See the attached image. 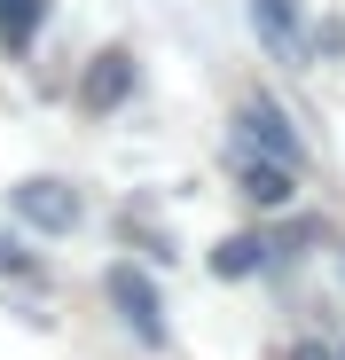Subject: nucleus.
I'll list each match as a JSON object with an SVG mask.
<instances>
[{"label":"nucleus","instance_id":"nucleus-7","mask_svg":"<svg viewBox=\"0 0 345 360\" xmlns=\"http://www.w3.org/2000/svg\"><path fill=\"white\" fill-rule=\"evenodd\" d=\"M251 266H267V243H259V235H227V243L212 251V274H227V282L251 274Z\"/></svg>","mask_w":345,"mask_h":360},{"label":"nucleus","instance_id":"nucleus-4","mask_svg":"<svg viewBox=\"0 0 345 360\" xmlns=\"http://www.w3.org/2000/svg\"><path fill=\"white\" fill-rule=\"evenodd\" d=\"M236 126H244V141H259L275 165H299V134L282 126V110H275V102H244V117H236Z\"/></svg>","mask_w":345,"mask_h":360},{"label":"nucleus","instance_id":"nucleus-3","mask_svg":"<svg viewBox=\"0 0 345 360\" xmlns=\"http://www.w3.org/2000/svg\"><path fill=\"white\" fill-rule=\"evenodd\" d=\"M126 86H134V55H126V47H102L94 63H87L79 102H87V110H118V102H126Z\"/></svg>","mask_w":345,"mask_h":360},{"label":"nucleus","instance_id":"nucleus-10","mask_svg":"<svg viewBox=\"0 0 345 360\" xmlns=\"http://www.w3.org/2000/svg\"><path fill=\"white\" fill-rule=\"evenodd\" d=\"M299 360H322V352H299Z\"/></svg>","mask_w":345,"mask_h":360},{"label":"nucleus","instance_id":"nucleus-8","mask_svg":"<svg viewBox=\"0 0 345 360\" xmlns=\"http://www.w3.org/2000/svg\"><path fill=\"white\" fill-rule=\"evenodd\" d=\"M32 32H39V0H0V39L32 47Z\"/></svg>","mask_w":345,"mask_h":360},{"label":"nucleus","instance_id":"nucleus-2","mask_svg":"<svg viewBox=\"0 0 345 360\" xmlns=\"http://www.w3.org/2000/svg\"><path fill=\"white\" fill-rule=\"evenodd\" d=\"M8 204H16L39 235H71V227H79V196L63 188V180H47V172H39V180H16Z\"/></svg>","mask_w":345,"mask_h":360},{"label":"nucleus","instance_id":"nucleus-5","mask_svg":"<svg viewBox=\"0 0 345 360\" xmlns=\"http://www.w3.org/2000/svg\"><path fill=\"white\" fill-rule=\"evenodd\" d=\"M299 8H306V0H251V24L282 47V55H299L306 47V24H299Z\"/></svg>","mask_w":345,"mask_h":360},{"label":"nucleus","instance_id":"nucleus-9","mask_svg":"<svg viewBox=\"0 0 345 360\" xmlns=\"http://www.w3.org/2000/svg\"><path fill=\"white\" fill-rule=\"evenodd\" d=\"M0 274H32V251H16L8 235H0Z\"/></svg>","mask_w":345,"mask_h":360},{"label":"nucleus","instance_id":"nucleus-1","mask_svg":"<svg viewBox=\"0 0 345 360\" xmlns=\"http://www.w3.org/2000/svg\"><path fill=\"white\" fill-rule=\"evenodd\" d=\"M110 306L126 314V329L142 345H165V306H157V282L142 266H110Z\"/></svg>","mask_w":345,"mask_h":360},{"label":"nucleus","instance_id":"nucleus-6","mask_svg":"<svg viewBox=\"0 0 345 360\" xmlns=\"http://www.w3.org/2000/svg\"><path fill=\"white\" fill-rule=\"evenodd\" d=\"M236 180H244L251 204H291V165H275V157H244Z\"/></svg>","mask_w":345,"mask_h":360}]
</instances>
